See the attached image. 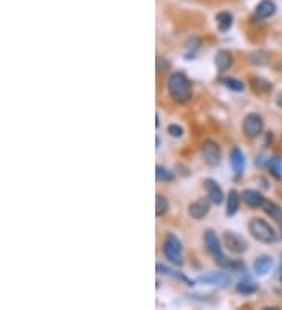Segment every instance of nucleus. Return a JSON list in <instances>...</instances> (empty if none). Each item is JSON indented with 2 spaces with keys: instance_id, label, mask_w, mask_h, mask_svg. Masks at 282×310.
Segmentation results:
<instances>
[{
  "instance_id": "obj_18",
  "label": "nucleus",
  "mask_w": 282,
  "mask_h": 310,
  "mask_svg": "<svg viewBox=\"0 0 282 310\" xmlns=\"http://www.w3.org/2000/svg\"><path fill=\"white\" fill-rule=\"evenodd\" d=\"M235 290H237V293L243 294V296H249V294H254L259 290V285L254 281H251V279H243L237 284Z\"/></svg>"
},
{
  "instance_id": "obj_6",
  "label": "nucleus",
  "mask_w": 282,
  "mask_h": 310,
  "mask_svg": "<svg viewBox=\"0 0 282 310\" xmlns=\"http://www.w3.org/2000/svg\"><path fill=\"white\" fill-rule=\"evenodd\" d=\"M223 242H224V246L227 247V251L232 252V254H237V255L245 254L249 247L246 240L241 235L235 234V232H224Z\"/></svg>"
},
{
  "instance_id": "obj_27",
  "label": "nucleus",
  "mask_w": 282,
  "mask_h": 310,
  "mask_svg": "<svg viewBox=\"0 0 282 310\" xmlns=\"http://www.w3.org/2000/svg\"><path fill=\"white\" fill-rule=\"evenodd\" d=\"M155 141H157V147H160V144H162V139H160L158 136L155 138Z\"/></svg>"
},
{
  "instance_id": "obj_22",
  "label": "nucleus",
  "mask_w": 282,
  "mask_h": 310,
  "mask_svg": "<svg viewBox=\"0 0 282 310\" xmlns=\"http://www.w3.org/2000/svg\"><path fill=\"white\" fill-rule=\"evenodd\" d=\"M168 208H170V202L163 195H157L155 196V215L157 216H163Z\"/></svg>"
},
{
  "instance_id": "obj_14",
  "label": "nucleus",
  "mask_w": 282,
  "mask_h": 310,
  "mask_svg": "<svg viewBox=\"0 0 282 310\" xmlns=\"http://www.w3.org/2000/svg\"><path fill=\"white\" fill-rule=\"evenodd\" d=\"M234 65V57H232V53L229 50H224V49H221L217 52V55H215V66L219 72H226V71H229V69L232 67Z\"/></svg>"
},
{
  "instance_id": "obj_16",
  "label": "nucleus",
  "mask_w": 282,
  "mask_h": 310,
  "mask_svg": "<svg viewBox=\"0 0 282 310\" xmlns=\"http://www.w3.org/2000/svg\"><path fill=\"white\" fill-rule=\"evenodd\" d=\"M240 202H241V195H239V191L231 190L229 195L226 198V216H234L237 215L240 210Z\"/></svg>"
},
{
  "instance_id": "obj_9",
  "label": "nucleus",
  "mask_w": 282,
  "mask_h": 310,
  "mask_svg": "<svg viewBox=\"0 0 282 310\" xmlns=\"http://www.w3.org/2000/svg\"><path fill=\"white\" fill-rule=\"evenodd\" d=\"M276 10H278V6L273 0H260V2L256 5L254 19L256 21H266V19H270L271 16L276 14Z\"/></svg>"
},
{
  "instance_id": "obj_26",
  "label": "nucleus",
  "mask_w": 282,
  "mask_h": 310,
  "mask_svg": "<svg viewBox=\"0 0 282 310\" xmlns=\"http://www.w3.org/2000/svg\"><path fill=\"white\" fill-rule=\"evenodd\" d=\"M155 119H157V121H155V127L158 129V127H160V114H158V113L155 114Z\"/></svg>"
},
{
  "instance_id": "obj_4",
  "label": "nucleus",
  "mask_w": 282,
  "mask_h": 310,
  "mask_svg": "<svg viewBox=\"0 0 282 310\" xmlns=\"http://www.w3.org/2000/svg\"><path fill=\"white\" fill-rule=\"evenodd\" d=\"M201 157H202V161L209 168H217L221 163L223 152H221V147L217 141H213V139H205V141L201 144Z\"/></svg>"
},
{
  "instance_id": "obj_13",
  "label": "nucleus",
  "mask_w": 282,
  "mask_h": 310,
  "mask_svg": "<svg viewBox=\"0 0 282 310\" xmlns=\"http://www.w3.org/2000/svg\"><path fill=\"white\" fill-rule=\"evenodd\" d=\"M273 268H274V260L271 255H259L254 262V273L260 277L270 274Z\"/></svg>"
},
{
  "instance_id": "obj_19",
  "label": "nucleus",
  "mask_w": 282,
  "mask_h": 310,
  "mask_svg": "<svg viewBox=\"0 0 282 310\" xmlns=\"http://www.w3.org/2000/svg\"><path fill=\"white\" fill-rule=\"evenodd\" d=\"M265 166L268 168V171L273 174L274 179L278 180L282 179V161L278 157H271L268 160H265Z\"/></svg>"
},
{
  "instance_id": "obj_7",
  "label": "nucleus",
  "mask_w": 282,
  "mask_h": 310,
  "mask_svg": "<svg viewBox=\"0 0 282 310\" xmlns=\"http://www.w3.org/2000/svg\"><path fill=\"white\" fill-rule=\"evenodd\" d=\"M210 204H212V200L209 198H199V199H196V200H193V202L188 205V215L192 216L193 220L201 221V220H204L205 216L209 215Z\"/></svg>"
},
{
  "instance_id": "obj_28",
  "label": "nucleus",
  "mask_w": 282,
  "mask_h": 310,
  "mask_svg": "<svg viewBox=\"0 0 282 310\" xmlns=\"http://www.w3.org/2000/svg\"><path fill=\"white\" fill-rule=\"evenodd\" d=\"M276 102H278V105H281V107H282V94H281V97L276 100Z\"/></svg>"
},
{
  "instance_id": "obj_5",
  "label": "nucleus",
  "mask_w": 282,
  "mask_h": 310,
  "mask_svg": "<svg viewBox=\"0 0 282 310\" xmlns=\"http://www.w3.org/2000/svg\"><path fill=\"white\" fill-rule=\"evenodd\" d=\"M243 133L248 138H257L263 133V119L260 114L249 113L243 119Z\"/></svg>"
},
{
  "instance_id": "obj_11",
  "label": "nucleus",
  "mask_w": 282,
  "mask_h": 310,
  "mask_svg": "<svg viewBox=\"0 0 282 310\" xmlns=\"http://www.w3.org/2000/svg\"><path fill=\"white\" fill-rule=\"evenodd\" d=\"M231 166H232L234 174L237 177L243 176V173H245L246 158H245V154H243V151L239 146L232 147V151H231Z\"/></svg>"
},
{
  "instance_id": "obj_24",
  "label": "nucleus",
  "mask_w": 282,
  "mask_h": 310,
  "mask_svg": "<svg viewBox=\"0 0 282 310\" xmlns=\"http://www.w3.org/2000/svg\"><path fill=\"white\" fill-rule=\"evenodd\" d=\"M168 135L173 138H182L184 136V129H182L179 124H170V126H168Z\"/></svg>"
},
{
  "instance_id": "obj_12",
  "label": "nucleus",
  "mask_w": 282,
  "mask_h": 310,
  "mask_svg": "<svg viewBox=\"0 0 282 310\" xmlns=\"http://www.w3.org/2000/svg\"><path fill=\"white\" fill-rule=\"evenodd\" d=\"M241 200L245 202L249 208H260L265 198L262 196L260 191H257L254 188H246L241 191Z\"/></svg>"
},
{
  "instance_id": "obj_2",
  "label": "nucleus",
  "mask_w": 282,
  "mask_h": 310,
  "mask_svg": "<svg viewBox=\"0 0 282 310\" xmlns=\"http://www.w3.org/2000/svg\"><path fill=\"white\" fill-rule=\"evenodd\" d=\"M248 229H249V234L260 243L271 244V243H276L279 240V235L276 234V230H274L270 224L262 218L251 220L249 224H248Z\"/></svg>"
},
{
  "instance_id": "obj_10",
  "label": "nucleus",
  "mask_w": 282,
  "mask_h": 310,
  "mask_svg": "<svg viewBox=\"0 0 282 310\" xmlns=\"http://www.w3.org/2000/svg\"><path fill=\"white\" fill-rule=\"evenodd\" d=\"M204 188L207 191V196L212 200V204L215 205H221L224 202V191L219 187L217 180L213 179H205L204 180Z\"/></svg>"
},
{
  "instance_id": "obj_21",
  "label": "nucleus",
  "mask_w": 282,
  "mask_h": 310,
  "mask_svg": "<svg viewBox=\"0 0 282 310\" xmlns=\"http://www.w3.org/2000/svg\"><path fill=\"white\" fill-rule=\"evenodd\" d=\"M155 179H157V182H173L176 177H174L173 171H170V169L157 165L155 166Z\"/></svg>"
},
{
  "instance_id": "obj_15",
  "label": "nucleus",
  "mask_w": 282,
  "mask_h": 310,
  "mask_svg": "<svg viewBox=\"0 0 282 310\" xmlns=\"http://www.w3.org/2000/svg\"><path fill=\"white\" fill-rule=\"evenodd\" d=\"M262 208H263V212L268 215L271 220H274V221L279 224V229H281V234H282V208L276 202L270 200V199H265L263 200ZM281 238H282V235H281Z\"/></svg>"
},
{
  "instance_id": "obj_1",
  "label": "nucleus",
  "mask_w": 282,
  "mask_h": 310,
  "mask_svg": "<svg viewBox=\"0 0 282 310\" xmlns=\"http://www.w3.org/2000/svg\"><path fill=\"white\" fill-rule=\"evenodd\" d=\"M168 92L174 102L185 104L193 96V83L184 72H173L168 79Z\"/></svg>"
},
{
  "instance_id": "obj_8",
  "label": "nucleus",
  "mask_w": 282,
  "mask_h": 310,
  "mask_svg": "<svg viewBox=\"0 0 282 310\" xmlns=\"http://www.w3.org/2000/svg\"><path fill=\"white\" fill-rule=\"evenodd\" d=\"M199 282L205 284V285H217V287H227L231 282V276L227 273V269L224 271H212V273H207L201 276L197 279Z\"/></svg>"
},
{
  "instance_id": "obj_23",
  "label": "nucleus",
  "mask_w": 282,
  "mask_h": 310,
  "mask_svg": "<svg viewBox=\"0 0 282 310\" xmlns=\"http://www.w3.org/2000/svg\"><path fill=\"white\" fill-rule=\"evenodd\" d=\"M253 87L257 88L260 92H266L271 89V83L263 79H253Z\"/></svg>"
},
{
  "instance_id": "obj_17",
  "label": "nucleus",
  "mask_w": 282,
  "mask_h": 310,
  "mask_svg": "<svg viewBox=\"0 0 282 310\" xmlns=\"http://www.w3.org/2000/svg\"><path fill=\"white\" fill-rule=\"evenodd\" d=\"M215 21H217V27L219 30V33H227L232 28L234 16L229 11H219L215 16Z\"/></svg>"
},
{
  "instance_id": "obj_3",
  "label": "nucleus",
  "mask_w": 282,
  "mask_h": 310,
  "mask_svg": "<svg viewBox=\"0 0 282 310\" xmlns=\"http://www.w3.org/2000/svg\"><path fill=\"white\" fill-rule=\"evenodd\" d=\"M162 251H163L165 257L170 260L173 265H176V266L184 265V257H182V242L174 234H168L165 237Z\"/></svg>"
},
{
  "instance_id": "obj_29",
  "label": "nucleus",
  "mask_w": 282,
  "mask_h": 310,
  "mask_svg": "<svg viewBox=\"0 0 282 310\" xmlns=\"http://www.w3.org/2000/svg\"><path fill=\"white\" fill-rule=\"evenodd\" d=\"M281 282H282V268H281Z\"/></svg>"
},
{
  "instance_id": "obj_20",
  "label": "nucleus",
  "mask_w": 282,
  "mask_h": 310,
  "mask_svg": "<svg viewBox=\"0 0 282 310\" xmlns=\"http://www.w3.org/2000/svg\"><path fill=\"white\" fill-rule=\"evenodd\" d=\"M223 83L227 89H231L234 92H241L245 89V83L240 79H235V77H226V79H223Z\"/></svg>"
},
{
  "instance_id": "obj_25",
  "label": "nucleus",
  "mask_w": 282,
  "mask_h": 310,
  "mask_svg": "<svg viewBox=\"0 0 282 310\" xmlns=\"http://www.w3.org/2000/svg\"><path fill=\"white\" fill-rule=\"evenodd\" d=\"M163 67H166V63L163 65V60L162 58H157V72L160 74V72H163Z\"/></svg>"
}]
</instances>
